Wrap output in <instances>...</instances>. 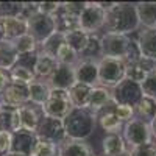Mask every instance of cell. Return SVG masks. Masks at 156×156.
<instances>
[{
  "label": "cell",
  "mask_w": 156,
  "mask_h": 156,
  "mask_svg": "<svg viewBox=\"0 0 156 156\" xmlns=\"http://www.w3.org/2000/svg\"><path fill=\"white\" fill-rule=\"evenodd\" d=\"M101 58H103V51H101L100 34H90L84 50L80 53V61H94V62H98Z\"/></svg>",
  "instance_id": "28"
},
{
  "label": "cell",
  "mask_w": 156,
  "mask_h": 156,
  "mask_svg": "<svg viewBox=\"0 0 156 156\" xmlns=\"http://www.w3.org/2000/svg\"><path fill=\"white\" fill-rule=\"evenodd\" d=\"M150 131H151V137H153V140L156 142V117L150 122Z\"/></svg>",
  "instance_id": "44"
},
{
  "label": "cell",
  "mask_w": 156,
  "mask_h": 156,
  "mask_svg": "<svg viewBox=\"0 0 156 156\" xmlns=\"http://www.w3.org/2000/svg\"><path fill=\"white\" fill-rule=\"evenodd\" d=\"M56 61L58 64H64V66H72L75 67L78 62H80V55L76 53V51L67 44V42H64L59 50H58V53H56Z\"/></svg>",
  "instance_id": "32"
},
{
  "label": "cell",
  "mask_w": 156,
  "mask_h": 156,
  "mask_svg": "<svg viewBox=\"0 0 156 156\" xmlns=\"http://www.w3.org/2000/svg\"><path fill=\"white\" fill-rule=\"evenodd\" d=\"M12 145V133L0 129V156H5L11 151Z\"/></svg>",
  "instance_id": "41"
},
{
  "label": "cell",
  "mask_w": 156,
  "mask_h": 156,
  "mask_svg": "<svg viewBox=\"0 0 156 156\" xmlns=\"http://www.w3.org/2000/svg\"><path fill=\"white\" fill-rule=\"evenodd\" d=\"M5 156H22V154H19V153H14V151H9L8 154H5Z\"/></svg>",
  "instance_id": "46"
},
{
  "label": "cell",
  "mask_w": 156,
  "mask_h": 156,
  "mask_svg": "<svg viewBox=\"0 0 156 156\" xmlns=\"http://www.w3.org/2000/svg\"><path fill=\"white\" fill-rule=\"evenodd\" d=\"M37 137H42L45 140H50L53 144L59 145L61 142H64L66 137V131H64V123L59 119H53V117L45 115L41 125L37 128Z\"/></svg>",
  "instance_id": "11"
},
{
  "label": "cell",
  "mask_w": 156,
  "mask_h": 156,
  "mask_svg": "<svg viewBox=\"0 0 156 156\" xmlns=\"http://www.w3.org/2000/svg\"><path fill=\"white\" fill-rule=\"evenodd\" d=\"M3 30H2V23H0V41H3Z\"/></svg>",
  "instance_id": "45"
},
{
  "label": "cell",
  "mask_w": 156,
  "mask_h": 156,
  "mask_svg": "<svg viewBox=\"0 0 156 156\" xmlns=\"http://www.w3.org/2000/svg\"><path fill=\"white\" fill-rule=\"evenodd\" d=\"M66 42V36L61 34V33H53L48 39H45V41L42 44H39V51H42V53H47L50 56H56L59 47Z\"/></svg>",
  "instance_id": "31"
},
{
  "label": "cell",
  "mask_w": 156,
  "mask_h": 156,
  "mask_svg": "<svg viewBox=\"0 0 156 156\" xmlns=\"http://www.w3.org/2000/svg\"><path fill=\"white\" fill-rule=\"evenodd\" d=\"M103 156H123L128 153V147L122 134H105L101 139Z\"/></svg>",
  "instance_id": "22"
},
{
  "label": "cell",
  "mask_w": 156,
  "mask_h": 156,
  "mask_svg": "<svg viewBox=\"0 0 156 156\" xmlns=\"http://www.w3.org/2000/svg\"><path fill=\"white\" fill-rule=\"evenodd\" d=\"M122 137L125 140L128 150L139 147V145H144V144H148V142H153L150 123L140 120V119H136V117L123 125Z\"/></svg>",
  "instance_id": "5"
},
{
  "label": "cell",
  "mask_w": 156,
  "mask_h": 156,
  "mask_svg": "<svg viewBox=\"0 0 156 156\" xmlns=\"http://www.w3.org/2000/svg\"><path fill=\"white\" fill-rule=\"evenodd\" d=\"M125 73H126L125 59L103 56L98 61V86L112 89L125 80Z\"/></svg>",
  "instance_id": "3"
},
{
  "label": "cell",
  "mask_w": 156,
  "mask_h": 156,
  "mask_svg": "<svg viewBox=\"0 0 156 156\" xmlns=\"http://www.w3.org/2000/svg\"><path fill=\"white\" fill-rule=\"evenodd\" d=\"M17 53L19 55H25V53H34V51L39 50V44L37 41L31 36V34H23L22 37H19L17 41H14Z\"/></svg>",
  "instance_id": "35"
},
{
  "label": "cell",
  "mask_w": 156,
  "mask_h": 156,
  "mask_svg": "<svg viewBox=\"0 0 156 156\" xmlns=\"http://www.w3.org/2000/svg\"><path fill=\"white\" fill-rule=\"evenodd\" d=\"M106 11L101 8L100 2H86V6L80 16V30L87 34H98L105 28Z\"/></svg>",
  "instance_id": "4"
},
{
  "label": "cell",
  "mask_w": 156,
  "mask_h": 156,
  "mask_svg": "<svg viewBox=\"0 0 156 156\" xmlns=\"http://www.w3.org/2000/svg\"><path fill=\"white\" fill-rule=\"evenodd\" d=\"M37 134L27 131V129H19V131L12 133V145L11 151L19 153L22 156H31V151L34 148Z\"/></svg>",
  "instance_id": "17"
},
{
  "label": "cell",
  "mask_w": 156,
  "mask_h": 156,
  "mask_svg": "<svg viewBox=\"0 0 156 156\" xmlns=\"http://www.w3.org/2000/svg\"><path fill=\"white\" fill-rule=\"evenodd\" d=\"M45 115L53 117V119L64 120L67 117V114L73 109V103L70 100L69 90L62 89H51L50 97L45 101V105L42 106Z\"/></svg>",
  "instance_id": "6"
},
{
  "label": "cell",
  "mask_w": 156,
  "mask_h": 156,
  "mask_svg": "<svg viewBox=\"0 0 156 156\" xmlns=\"http://www.w3.org/2000/svg\"><path fill=\"white\" fill-rule=\"evenodd\" d=\"M94 156H103V154H94Z\"/></svg>",
  "instance_id": "48"
},
{
  "label": "cell",
  "mask_w": 156,
  "mask_h": 156,
  "mask_svg": "<svg viewBox=\"0 0 156 156\" xmlns=\"http://www.w3.org/2000/svg\"><path fill=\"white\" fill-rule=\"evenodd\" d=\"M50 90H51V87L48 86L47 81L34 80L28 86V100H30V103H34V105H39V106H44L45 101L50 97Z\"/></svg>",
  "instance_id": "26"
},
{
  "label": "cell",
  "mask_w": 156,
  "mask_h": 156,
  "mask_svg": "<svg viewBox=\"0 0 156 156\" xmlns=\"http://www.w3.org/2000/svg\"><path fill=\"white\" fill-rule=\"evenodd\" d=\"M9 83H11V80H9V70L0 69V94H2L3 90L6 89V86Z\"/></svg>",
  "instance_id": "43"
},
{
  "label": "cell",
  "mask_w": 156,
  "mask_h": 156,
  "mask_svg": "<svg viewBox=\"0 0 156 156\" xmlns=\"http://www.w3.org/2000/svg\"><path fill=\"white\" fill-rule=\"evenodd\" d=\"M129 156H156V142H148V144L134 147L131 150H128Z\"/></svg>",
  "instance_id": "40"
},
{
  "label": "cell",
  "mask_w": 156,
  "mask_h": 156,
  "mask_svg": "<svg viewBox=\"0 0 156 156\" xmlns=\"http://www.w3.org/2000/svg\"><path fill=\"white\" fill-rule=\"evenodd\" d=\"M53 20H55V28H56V33H61V34H69L75 30H80V17L69 12L66 8L59 6V9L55 12L53 16Z\"/></svg>",
  "instance_id": "15"
},
{
  "label": "cell",
  "mask_w": 156,
  "mask_h": 156,
  "mask_svg": "<svg viewBox=\"0 0 156 156\" xmlns=\"http://www.w3.org/2000/svg\"><path fill=\"white\" fill-rule=\"evenodd\" d=\"M140 87H142V92H144V97H150L156 100V72L148 73L144 83L140 84Z\"/></svg>",
  "instance_id": "38"
},
{
  "label": "cell",
  "mask_w": 156,
  "mask_h": 156,
  "mask_svg": "<svg viewBox=\"0 0 156 156\" xmlns=\"http://www.w3.org/2000/svg\"><path fill=\"white\" fill-rule=\"evenodd\" d=\"M17 112L20 117V128L27 129V131H31V133H37V128L41 125L42 119L45 117L44 108L28 101L23 106L17 108Z\"/></svg>",
  "instance_id": "10"
},
{
  "label": "cell",
  "mask_w": 156,
  "mask_h": 156,
  "mask_svg": "<svg viewBox=\"0 0 156 156\" xmlns=\"http://www.w3.org/2000/svg\"><path fill=\"white\" fill-rule=\"evenodd\" d=\"M58 67V61L56 58L50 56L47 53H42L39 51L37 53V59H36V64H34V75H36V80H42V81H47L48 78L51 76Z\"/></svg>",
  "instance_id": "23"
},
{
  "label": "cell",
  "mask_w": 156,
  "mask_h": 156,
  "mask_svg": "<svg viewBox=\"0 0 156 156\" xmlns=\"http://www.w3.org/2000/svg\"><path fill=\"white\" fill-rule=\"evenodd\" d=\"M28 101H30L28 100V86L9 83L6 86V89L0 94V103H2L3 108L17 109Z\"/></svg>",
  "instance_id": "12"
},
{
  "label": "cell",
  "mask_w": 156,
  "mask_h": 156,
  "mask_svg": "<svg viewBox=\"0 0 156 156\" xmlns=\"http://www.w3.org/2000/svg\"><path fill=\"white\" fill-rule=\"evenodd\" d=\"M134 117L150 123L156 117V100L150 97H142L140 101L134 106Z\"/></svg>",
  "instance_id": "29"
},
{
  "label": "cell",
  "mask_w": 156,
  "mask_h": 156,
  "mask_svg": "<svg viewBox=\"0 0 156 156\" xmlns=\"http://www.w3.org/2000/svg\"><path fill=\"white\" fill-rule=\"evenodd\" d=\"M75 80L87 86H98V62L80 61L75 66Z\"/></svg>",
  "instance_id": "18"
},
{
  "label": "cell",
  "mask_w": 156,
  "mask_h": 156,
  "mask_svg": "<svg viewBox=\"0 0 156 156\" xmlns=\"http://www.w3.org/2000/svg\"><path fill=\"white\" fill-rule=\"evenodd\" d=\"M111 95L115 105H128L134 108L140 101V98L144 97V92H142V87L139 83H134L125 78L123 81H120L115 87L111 89Z\"/></svg>",
  "instance_id": "8"
},
{
  "label": "cell",
  "mask_w": 156,
  "mask_h": 156,
  "mask_svg": "<svg viewBox=\"0 0 156 156\" xmlns=\"http://www.w3.org/2000/svg\"><path fill=\"white\" fill-rule=\"evenodd\" d=\"M53 33H56V28H55V20L51 16L37 12L31 19H28V34H31L36 39L37 44H42Z\"/></svg>",
  "instance_id": "9"
},
{
  "label": "cell",
  "mask_w": 156,
  "mask_h": 156,
  "mask_svg": "<svg viewBox=\"0 0 156 156\" xmlns=\"http://www.w3.org/2000/svg\"><path fill=\"white\" fill-rule=\"evenodd\" d=\"M75 81H76L75 80V67L64 66V64H58L56 70L47 80V83L51 89H62V90H69L75 84Z\"/></svg>",
  "instance_id": "13"
},
{
  "label": "cell",
  "mask_w": 156,
  "mask_h": 156,
  "mask_svg": "<svg viewBox=\"0 0 156 156\" xmlns=\"http://www.w3.org/2000/svg\"><path fill=\"white\" fill-rule=\"evenodd\" d=\"M94 87L75 81V84L69 89V95L73 103V108H87V101H89L90 92H92Z\"/></svg>",
  "instance_id": "27"
},
{
  "label": "cell",
  "mask_w": 156,
  "mask_h": 156,
  "mask_svg": "<svg viewBox=\"0 0 156 156\" xmlns=\"http://www.w3.org/2000/svg\"><path fill=\"white\" fill-rule=\"evenodd\" d=\"M97 123L106 134H122L123 123L117 119L114 112V101L108 108H105L97 114Z\"/></svg>",
  "instance_id": "16"
},
{
  "label": "cell",
  "mask_w": 156,
  "mask_h": 156,
  "mask_svg": "<svg viewBox=\"0 0 156 156\" xmlns=\"http://www.w3.org/2000/svg\"><path fill=\"white\" fill-rule=\"evenodd\" d=\"M3 30V37L6 41H17L19 37L28 33V20L22 17H0Z\"/></svg>",
  "instance_id": "14"
},
{
  "label": "cell",
  "mask_w": 156,
  "mask_h": 156,
  "mask_svg": "<svg viewBox=\"0 0 156 156\" xmlns=\"http://www.w3.org/2000/svg\"><path fill=\"white\" fill-rule=\"evenodd\" d=\"M31 156H58V145L42 137H37Z\"/></svg>",
  "instance_id": "34"
},
{
  "label": "cell",
  "mask_w": 156,
  "mask_h": 156,
  "mask_svg": "<svg viewBox=\"0 0 156 156\" xmlns=\"http://www.w3.org/2000/svg\"><path fill=\"white\" fill-rule=\"evenodd\" d=\"M136 11L142 28H156V2H139Z\"/></svg>",
  "instance_id": "25"
},
{
  "label": "cell",
  "mask_w": 156,
  "mask_h": 156,
  "mask_svg": "<svg viewBox=\"0 0 156 156\" xmlns=\"http://www.w3.org/2000/svg\"><path fill=\"white\" fill-rule=\"evenodd\" d=\"M133 39L125 34H115V33H103L100 36L101 51L106 58H120L125 59L128 55L129 45Z\"/></svg>",
  "instance_id": "7"
},
{
  "label": "cell",
  "mask_w": 156,
  "mask_h": 156,
  "mask_svg": "<svg viewBox=\"0 0 156 156\" xmlns=\"http://www.w3.org/2000/svg\"><path fill=\"white\" fill-rule=\"evenodd\" d=\"M147 72L144 70V67L139 64V61L136 62H129L126 64V73H125V78H128V80H131L134 83H139L142 84L144 83V80L147 78Z\"/></svg>",
  "instance_id": "36"
},
{
  "label": "cell",
  "mask_w": 156,
  "mask_h": 156,
  "mask_svg": "<svg viewBox=\"0 0 156 156\" xmlns=\"http://www.w3.org/2000/svg\"><path fill=\"white\" fill-rule=\"evenodd\" d=\"M61 3L59 2H39L37 3V8H39V12L41 14H45V16H55V12L59 9Z\"/></svg>",
  "instance_id": "42"
},
{
  "label": "cell",
  "mask_w": 156,
  "mask_h": 156,
  "mask_svg": "<svg viewBox=\"0 0 156 156\" xmlns=\"http://www.w3.org/2000/svg\"><path fill=\"white\" fill-rule=\"evenodd\" d=\"M2 108H3V106H2V103H0V111H2Z\"/></svg>",
  "instance_id": "47"
},
{
  "label": "cell",
  "mask_w": 156,
  "mask_h": 156,
  "mask_svg": "<svg viewBox=\"0 0 156 156\" xmlns=\"http://www.w3.org/2000/svg\"><path fill=\"white\" fill-rule=\"evenodd\" d=\"M19 59V53L16 44L12 41H0V69L3 70H11L12 67L17 64Z\"/></svg>",
  "instance_id": "24"
},
{
  "label": "cell",
  "mask_w": 156,
  "mask_h": 156,
  "mask_svg": "<svg viewBox=\"0 0 156 156\" xmlns=\"http://www.w3.org/2000/svg\"><path fill=\"white\" fill-rule=\"evenodd\" d=\"M23 2H0V17H20Z\"/></svg>",
  "instance_id": "37"
},
{
  "label": "cell",
  "mask_w": 156,
  "mask_h": 156,
  "mask_svg": "<svg viewBox=\"0 0 156 156\" xmlns=\"http://www.w3.org/2000/svg\"><path fill=\"white\" fill-rule=\"evenodd\" d=\"M114 112H115V115H117V119H119L123 125L134 119V108H133V106H128V105H115V103H114Z\"/></svg>",
  "instance_id": "39"
},
{
  "label": "cell",
  "mask_w": 156,
  "mask_h": 156,
  "mask_svg": "<svg viewBox=\"0 0 156 156\" xmlns=\"http://www.w3.org/2000/svg\"><path fill=\"white\" fill-rule=\"evenodd\" d=\"M140 28V23L137 19L136 3L128 2H115L106 11V20H105V33H115V34H125L137 31Z\"/></svg>",
  "instance_id": "1"
},
{
  "label": "cell",
  "mask_w": 156,
  "mask_h": 156,
  "mask_svg": "<svg viewBox=\"0 0 156 156\" xmlns=\"http://www.w3.org/2000/svg\"><path fill=\"white\" fill-rule=\"evenodd\" d=\"M112 103V95L111 89L103 87V86H95L90 92L89 101H87V109H90L94 114H98L105 108H108Z\"/></svg>",
  "instance_id": "21"
},
{
  "label": "cell",
  "mask_w": 156,
  "mask_h": 156,
  "mask_svg": "<svg viewBox=\"0 0 156 156\" xmlns=\"http://www.w3.org/2000/svg\"><path fill=\"white\" fill-rule=\"evenodd\" d=\"M136 44L142 58L156 61V28H142L137 34Z\"/></svg>",
  "instance_id": "19"
},
{
  "label": "cell",
  "mask_w": 156,
  "mask_h": 156,
  "mask_svg": "<svg viewBox=\"0 0 156 156\" xmlns=\"http://www.w3.org/2000/svg\"><path fill=\"white\" fill-rule=\"evenodd\" d=\"M89 36H90V34L84 33L83 30H75V31L66 34V42L76 51L78 55H80L81 51L84 50L87 41H89Z\"/></svg>",
  "instance_id": "33"
},
{
  "label": "cell",
  "mask_w": 156,
  "mask_h": 156,
  "mask_svg": "<svg viewBox=\"0 0 156 156\" xmlns=\"http://www.w3.org/2000/svg\"><path fill=\"white\" fill-rule=\"evenodd\" d=\"M67 139L84 140L95 131L97 114L87 108H73L62 120Z\"/></svg>",
  "instance_id": "2"
},
{
  "label": "cell",
  "mask_w": 156,
  "mask_h": 156,
  "mask_svg": "<svg viewBox=\"0 0 156 156\" xmlns=\"http://www.w3.org/2000/svg\"><path fill=\"white\" fill-rule=\"evenodd\" d=\"M9 80L11 83L14 84H20V86H30L34 80H36V75L33 70L27 69V67H22L19 64H16L14 67L9 70Z\"/></svg>",
  "instance_id": "30"
},
{
  "label": "cell",
  "mask_w": 156,
  "mask_h": 156,
  "mask_svg": "<svg viewBox=\"0 0 156 156\" xmlns=\"http://www.w3.org/2000/svg\"><path fill=\"white\" fill-rule=\"evenodd\" d=\"M58 156H94V151L86 140L66 139L58 145Z\"/></svg>",
  "instance_id": "20"
}]
</instances>
